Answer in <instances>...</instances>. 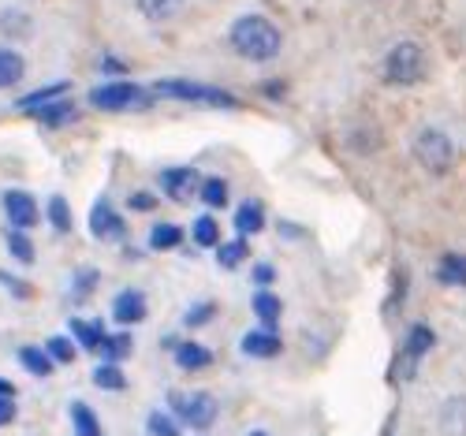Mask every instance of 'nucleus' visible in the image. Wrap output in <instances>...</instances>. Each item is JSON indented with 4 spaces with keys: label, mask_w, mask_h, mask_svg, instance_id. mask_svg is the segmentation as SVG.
I'll use <instances>...</instances> for the list:
<instances>
[{
    "label": "nucleus",
    "mask_w": 466,
    "mask_h": 436,
    "mask_svg": "<svg viewBox=\"0 0 466 436\" xmlns=\"http://www.w3.org/2000/svg\"><path fill=\"white\" fill-rule=\"evenodd\" d=\"M243 261H247V239L217 243V265H220V269H239Z\"/></svg>",
    "instance_id": "obj_28"
},
{
    "label": "nucleus",
    "mask_w": 466,
    "mask_h": 436,
    "mask_svg": "<svg viewBox=\"0 0 466 436\" xmlns=\"http://www.w3.org/2000/svg\"><path fill=\"white\" fill-rule=\"evenodd\" d=\"M437 280L448 288H466V254H444L437 265Z\"/></svg>",
    "instance_id": "obj_19"
},
{
    "label": "nucleus",
    "mask_w": 466,
    "mask_h": 436,
    "mask_svg": "<svg viewBox=\"0 0 466 436\" xmlns=\"http://www.w3.org/2000/svg\"><path fill=\"white\" fill-rule=\"evenodd\" d=\"M213 313H217V306H213V302H198V306H190V309H187L183 325H187V329H202L206 321H213Z\"/></svg>",
    "instance_id": "obj_35"
},
{
    "label": "nucleus",
    "mask_w": 466,
    "mask_h": 436,
    "mask_svg": "<svg viewBox=\"0 0 466 436\" xmlns=\"http://www.w3.org/2000/svg\"><path fill=\"white\" fill-rule=\"evenodd\" d=\"M441 432L444 436H466V395H451L441 403Z\"/></svg>",
    "instance_id": "obj_14"
},
{
    "label": "nucleus",
    "mask_w": 466,
    "mask_h": 436,
    "mask_svg": "<svg viewBox=\"0 0 466 436\" xmlns=\"http://www.w3.org/2000/svg\"><path fill=\"white\" fill-rule=\"evenodd\" d=\"M15 421V400H0V429Z\"/></svg>",
    "instance_id": "obj_39"
},
{
    "label": "nucleus",
    "mask_w": 466,
    "mask_h": 436,
    "mask_svg": "<svg viewBox=\"0 0 466 436\" xmlns=\"http://www.w3.org/2000/svg\"><path fill=\"white\" fill-rule=\"evenodd\" d=\"M0 206H5V217H8V228H34L42 220V209H37V198L26 194V190H5L0 198Z\"/></svg>",
    "instance_id": "obj_7"
},
{
    "label": "nucleus",
    "mask_w": 466,
    "mask_h": 436,
    "mask_svg": "<svg viewBox=\"0 0 466 436\" xmlns=\"http://www.w3.org/2000/svg\"><path fill=\"white\" fill-rule=\"evenodd\" d=\"M190 235H194V243H198V247H213V250H217V243H220V224H217L213 217H198V220H194V228H190Z\"/></svg>",
    "instance_id": "obj_30"
},
{
    "label": "nucleus",
    "mask_w": 466,
    "mask_h": 436,
    "mask_svg": "<svg viewBox=\"0 0 466 436\" xmlns=\"http://www.w3.org/2000/svg\"><path fill=\"white\" fill-rule=\"evenodd\" d=\"M0 284H5L15 299H30V284H26V280H19V276H12V272H5V269H0Z\"/></svg>",
    "instance_id": "obj_36"
},
{
    "label": "nucleus",
    "mask_w": 466,
    "mask_h": 436,
    "mask_svg": "<svg viewBox=\"0 0 466 436\" xmlns=\"http://www.w3.org/2000/svg\"><path fill=\"white\" fill-rule=\"evenodd\" d=\"M94 284H97V272H90V269L79 272V276H75V299H79V302L90 299V288H94Z\"/></svg>",
    "instance_id": "obj_37"
},
{
    "label": "nucleus",
    "mask_w": 466,
    "mask_h": 436,
    "mask_svg": "<svg viewBox=\"0 0 466 436\" xmlns=\"http://www.w3.org/2000/svg\"><path fill=\"white\" fill-rule=\"evenodd\" d=\"M46 354L53 362H75V354H79V347H75L67 336H53L49 343H46Z\"/></svg>",
    "instance_id": "obj_33"
},
{
    "label": "nucleus",
    "mask_w": 466,
    "mask_h": 436,
    "mask_svg": "<svg viewBox=\"0 0 466 436\" xmlns=\"http://www.w3.org/2000/svg\"><path fill=\"white\" fill-rule=\"evenodd\" d=\"M168 407L194 432H206L217 421V414H220V407H217V400H213L209 391H172L168 395Z\"/></svg>",
    "instance_id": "obj_3"
},
{
    "label": "nucleus",
    "mask_w": 466,
    "mask_h": 436,
    "mask_svg": "<svg viewBox=\"0 0 466 436\" xmlns=\"http://www.w3.org/2000/svg\"><path fill=\"white\" fill-rule=\"evenodd\" d=\"M146 429H149V436H179L176 418H172V414H161V411H153V414L146 418Z\"/></svg>",
    "instance_id": "obj_34"
},
{
    "label": "nucleus",
    "mask_w": 466,
    "mask_h": 436,
    "mask_svg": "<svg viewBox=\"0 0 466 436\" xmlns=\"http://www.w3.org/2000/svg\"><path fill=\"white\" fill-rule=\"evenodd\" d=\"M49 224L60 231V235H67L71 231V206H67V198H60V194H53L49 198Z\"/></svg>",
    "instance_id": "obj_31"
},
{
    "label": "nucleus",
    "mask_w": 466,
    "mask_h": 436,
    "mask_svg": "<svg viewBox=\"0 0 466 436\" xmlns=\"http://www.w3.org/2000/svg\"><path fill=\"white\" fill-rule=\"evenodd\" d=\"M273 276H277V269H273V265H265V261H261V265H254V280H258V284H273Z\"/></svg>",
    "instance_id": "obj_40"
},
{
    "label": "nucleus",
    "mask_w": 466,
    "mask_h": 436,
    "mask_svg": "<svg viewBox=\"0 0 466 436\" xmlns=\"http://www.w3.org/2000/svg\"><path fill=\"white\" fill-rule=\"evenodd\" d=\"M239 347H243V354H250V359H277V354L284 350L280 336H277V332H268V329H254V332H247Z\"/></svg>",
    "instance_id": "obj_13"
},
{
    "label": "nucleus",
    "mask_w": 466,
    "mask_h": 436,
    "mask_svg": "<svg viewBox=\"0 0 466 436\" xmlns=\"http://www.w3.org/2000/svg\"><path fill=\"white\" fill-rule=\"evenodd\" d=\"M280 46H284L280 30L265 15H243V19H236V26H231V49H236L243 60L265 64V60L280 56Z\"/></svg>",
    "instance_id": "obj_1"
},
{
    "label": "nucleus",
    "mask_w": 466,
    "mask_h": 436,
    "mask_svg": "<svg viewBox=\"0 0 466 436\" xmlns=\"http://www.w3.org/2000/svg\"><path fill=\"white\" fill-rule=\"evenodd\" d=\"M425 75V49L418 42H400L384 56V78L392 86H414Z\"/></svg>",
    "instance_id": "obj_4"
},
{
    "label": "nucleus",
    "mask_w": 466,
    "mask_h": 436,
    "mask_svg": "<svg viewBox=\"0 0 466 436\" xmlns=\"http://www.w3.org/2000/svg\"><path fill=\"white\" fill-rule=\"evenodd\" d=\"M280 295H273V291H258L254 295V313H258V321L268 329V332H277V321H280Z\"/></svg>",
    "instance_id": "obj_20"
},
{
    "label": "nucleus",
    "mask_w": 466,
    "mask_h": 436,
    "mask_svg": "<svg viewBox=\"0 0 466 436\" xmlns=\"http://www.w3.org/2000/svg\"><path fill=\"white\" fill-rule=\"evenodd\" d=\"M202 179L194 168H165L161 172V190L172 198V202H190L194 194H198Z\"/></svg>",
    "instance_id": "obj_10"
},
{
    "label": "nucleus",
    "mask_w": 466,
    "mask_h": 436,
    "mask_svg": "<svg viewBox=\"0 0 466 436\" xmlns=\"http://www.w3.org/2000/svg\"><path fill=\"white\" fill-rule=\"evenodd\" d=\"M183 243V228L179 224H157L149 231V247L153 250H176Z\"/></svg>",
    "instance_id": "obj_26"
},
{
    "label": "nucleus",
    "mask_w": 466,
    "mask_h": 436,
    "mask_svg": "<svg viewBox=\"0 0 466 436\" xmlns=\"http://www.w3.org/2000/svg\"><path fill=\"white\" fill-rule=\"evenodd\" d=\"M265 228V206L258 202V198H247V202L236 209V231L239 239H247V235H258Z\"/></svg>",
    "instance_id": "obj_15"
},
{
    "label": "nucleus",
    "mask_w": 466,
    "mask_h": 436,
    "mask_svg": "<svg viewBox=\"0 0 466 436\" xmlns=\"http://www.w3.org/2000/svg\"><path fill=\"white\" fill-rule=\"evenodd\" d=\"M0 400H15V384L0 377Z\"/></svg>",
    "instance_id": "obj_41"
},
{
    "label": "nucleus",
    "mask_w": 466,
    "mask_h": 436,
    "mask_svg": "<svg viewBox=\"0 0 466 436\" xmlns=\"http://www.w3.org/2000/svg\"><path fill=\"white\" fill-rule=\"evenodd\" d=\"M198 198H202V206H209V209H220V206H228V183H224L220 176H209V179H202V187H198Z\"/></svg>",
    "instance_id": "obj_27"
},
{
    "label": "nucleus",
    "mask_w": 466,
    "mask_h": 436,
    "mask_svg": "<svg viewBox=\"0 0 466 436\" xmlns=\"http://www.w3.org/2000/svg\"><path fill=\"white\" fill-rule=\"evenodd\" d=\"M23 75H26V60L15 49H0V90L19 86Z\"/></svg>",
    "instance_id": "obj_18"
},
{
    "label": "nucleus",
    "mask_w": 466,
    "mask_h": 436,
    "mask_svg": "<svg viewBox=\"0 0 466 436\" xmlns=\"http://www.w3.org/2000/svg\"><path fill=\"white\" fill-rule=\"evenodd\" d=\"M112 317H116V325H138L146 317V295L135 291V288L120 291L116 302H112Z\"/></svg>",
    "instance_id": "obj_12"
},
{
    "label": "nucleus",
    "mask_w": 466,
    "mask_h": 436,
    "mask_svg": "<svg viewBox=\"0 0 466 436\" xmlns=\"http://www.w3.org/2000/svg\"><path fill=\"white\" fill-rule=\"evenodd\" d=\"M135 213H153L157 209V198H153L149 190H138V194H131V202H127Z\"/></svg>",
    "instance_id": "obj_38"
},
{
    "label": "nucleus",
    "mask_w": 466,
    "mask_h": 436,
    "mask_svg": "<svg viewBox=\"0 0 466 436\" xmlns=\"http://www.w3.org/2000/svg\"><path fill=\"white\" fill-rule=\"evenodd\" d=\"M94 384H97V388H105V391H124V388H127V377H124V370H120V366L101 362V366L94 370Z\"/></svg>",
    "instance_id": "obj_29"
},
{
    "label": "nucleus",
    "mask_w": 466,
    "mask_h": 436,
    "mask_svg": "<svg viewBox=\"0 0 466 436\" xmlns=\"http://www.w3.org/2000/svg\"><path fill=\"white\" fill-rule=\"evenodd\" d=\"M250 436H265V432H250Z\"/></svg>",
    "instance_id": "obj_42"
},
{
    "label": "nucleus",
    "mask_w": 466,
    "mask_h": 436,
    "mask_svg": "<svg viewBox=\"0 0 466 436\" xmlns=\"http://www.w3.org/2000/svg\"><path fill=\"white\" fill-rule=\"evenodd\" d=\"M71 425H75V436H105L86 403H71Z\"/></svg>",
    "instance_id": "obj_25"
},
{
    "label": "nucleus",
    "mask_w": 466,
    "mask_h": 436,
    "mask_svg": "<svg viewBox=\"0 0 466 436\" xmlns=\"http://www.w3.org/2000/svg\"><path fill=\"white\" fill-rule=\"evenodd\" d=\"M213 362V354H209V347H202V343H176V366L179 370H187V373H198V370H206Z\"/></svg>",
    "instance_id": "obj_16"
},
{
    "label": "nucleus",
    "mask_w": 466,
    "mask_h": 436,
    "mask_svg": "<svg viewBox=\"0 0 466 436\" xmlns=\"http://www.w3.org/2000/svg\"><path fill=\"white\" fill-rule=\"evenodd\" d=\"M19 362H23V370L34 373V377H49V373L56 370V362L46 354V347H19Z\"/></svg>",
    "instance_id": "obj_21"
},
{
    "label": "nucleus",
    "mask_w": 466,
    "mask_h": 436,
    "mask_svg": "<svg viewBox=\"0 0 466 436\" xmlns=\"http://www.w3.org/2000/svg\"><path fill=\"white\" fill-rule=\"evenodd\" d=\"M157 97H172V101H194V105H217V108H239V97H231L220 86H206V83H187V78H157L153 83Z\"/></svg>",
    "instance_id": "obj_2"
},
{
    "label": "nucleus",
    "mask_w": 466,
    "mask_h": 436,
    "mask_svg": "<svg viewBox=\"0 0 466 436\" xmlns=\"http://www.w3.org/2000/svg\"><path fill=\"white\" fill-rule=\"evenodd\" d=\"M414 161L425 168V172H448L451 161H455V146L444 131L437 127H421L418 138H414Z\"/></svg>",
    "instance_id": "obj_5"
},
{
    "label": "nucleus",
    "mask_w": 466,
    "mask_h": 436,
    "mask_svg": "<svg viewBox=\"0 0 466 436\" xmlns=\"http://www.w3.org/2000/svg\"><path fill=\"white\" fill-rule=\"evenodd\" d=\"M90 231H94V239H124L127 224H124L120 213L112 209L108 198H97V202H94V209H90Z\"/></svg>",
    "instance_id": "obj_8"
},
{
    "label": "nucleus",
    "mask_w": 466,
    "mask_h": 436,
    "mask_svg": "<svg viewBox=\"0 0 466 436\" xmlns=\"http://www.w3.org/2000/svg\"><path fill=\"white\" fill-rule=\"evenodd\" d=\"M5 247H8V254H12L19 265H30V261H34V243H30V235H26L23 228H8V231H5Z\"/></svg>",
    "instance_id": "obj_22"
},
{
    "label": "nucleus",
    "mask_w": 466,
    "mask_h": 436,
    "mask_svg": "<svg viewBox=\"0 0 466 436\" xmlns=\"http://www.w3.org/2000/svg\"><path fill=\"white\" fill-rule=\"evenodd\" d=\"M131 350H135V340H131L127 332H112V336L105 332L101 343H97V354H101L105 362H112V366H116V362H124Z\"/></svg>",
    "instance_id": "obj_17"
},
{
    "label": "nucleus",
    "mask_w": 466,
    "mask_h": 436,
    "mask_svg": "<svg viewBox=\"0 0 466 436\" xmlns=\"http://www.w3.org/2000/svg\"><path fill=\"white\" fill-rule=\"evenodd\" d=\"M90 105L101 108V112H124V108H142L149 105V94L135 83H127V78H120V83H101L90 90Z\"/></svg>",
    "instance_id": "obj_6"
},
{
    "label": "nucleus",
    "mask_w": 466,
    "mask_h": 436,
    "mask_svg": "<svg viewBox=\"0 0 466 436\" xmlns=\"http://www.w3.org/2000/svg\"><path fill=\"white\" fill-rule=\"evenodd\" d=\"M67 86H71V83H53V86H42V90H34V94H26V97L19 101V108H23V112H30V108L46 105V101H56V97H64V94H67Z\"/></svg>",
    "instance_id": "obj_32"
},
{
    "label": "nucleus",
    "mask_w": 466,
    "mask_h": 436,
    "mask_svg": "<svg viewBox=\"0 0 466 436\" xmlns=\"http://www.w3.org/2000/svg\"><path fill=\"white\" fill-rule=\"evenodd\" d=\"M135 5L149 23H165L183 8V0H135Z\"/></svg>",
    "instance_id": "obj_23"
},
{
    "label": "nucleus",
    "mask_w": 466,
    "mask_h": 436,
    "mask_svg": "<svg viewBox=\"0 0 466 436\" xmlns=\"http://www.w3.org/2000/svg\"><path fill=\"white\" fill-rule=\"evenodd\" d=\"M30 120H37L42 127H64V124H75L79 120V112H75L71 101H46V105H37L26 112Z\"/></svg>",
    "instance_id": "obj_11"
},
{
    "label": "nucleus",
    "mask_w": 466,
    "mask_h": 436,
    "mask_svg": "<svg viewBox=\"0 0 466 436\" xmlns=\"http://www.w3.org/2000/svg\"><path fill=\"white\" fill-rule=\"evenodd\" d=\"M71 336L79 340V347L97 350V343H101L105 329H101V321H83V317H71Z\"/></svg>",
    "instance_id": "obj_24"
},
{
    "label": "nucleus",
    "mask_w": 466,
    "mask_h": 436,
    "mask_svg": "<svg viewBox=\"0 0 466 436\" xmlns=\"http://www.w3.org/2000/svg\"><path fill=\"white\" fill-rule=\"evenodd\" d=\"M437 343V336H433V329L430 325H414L410 332H407V343H403V377H414V370H418V362L430 354V347Z\"/></svg>",
    "instance_id": "obj_9"
}]
</instances>
